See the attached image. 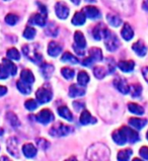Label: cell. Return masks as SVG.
Here are the masks:
<instances>
[{
    "instance_id": "obj_13",
    "label": "cell",
    "mask_w": 148,
    "mask_h": 161,
    "mask_svg": "<svg viewBox=\"0 0 148 161\" xmlns=\"http://www.w3.org/2000/svg\"><path fill=\"white\" fill-rule=\"evenodd\" d=\"M47 22V15L43 14V13H36L30 18V24H34L39 26H44Z\"/></svg>"
},
{
    "instance_id": "obj_35",
    "label": "cell",
    "mask_w": 148,
    "mask_h": 161,
    "mask_svg": "<svg viewBox=\"0 0 148 161\" xmlns=\"http://www.w3.org/2000/svg\"><path fill=\"white\" fill-rule=\"evenodd\" d=\"M132 155L131 149H124L118 153V161H129L130 156Z\"/></svg>"
},
{
    "instance_id": "obj_37",
    "label": "cell",
    "mask_w": 148,
    "mask_h": 161,
    "mask_svg": "<svg viewBox=\"0 0 148 161\" xmlns=\"http://www.w3.org/2000/svg\"><path fill=\"white\" fill-rule=\"evenodd\" d=\"M61 61L62 62H68V63H71V64H77L78 62V59L76 57H74L72 54H70L69 52H66L63 54V56L61 58Z\"/></svg>"
},
{
    "instance_id": "obj_59",
    "label": "cell",
    "mask_w": 148,
    "mask_h": 161,
    "mask_svg": "<svg viewBox=\"0 0 148 161\" xmlns=\"http://www.w3.org/2000/svg\"><path fill=\"white\" fill-rule=\"evenodd\" d=\"M65 161H78L75 157H73V156H72V157H70V158H68V159H66Z\"/></svg>"
},
{
    "instance_id": "obj_5",
    "label": "cell",
    "mask_w": 148,
    "mask_h": 161,
    "mask_svg": "<svg viewBox=\"0 0 148 161\" xmlns=\"http://www.w3.org/2000/svg\"><path fill=\"white\" fill-rule=\"evenodd\" d=\"M36 97H37V100H38L40 103H47L53 97L52 90H51L49 87H46V86L41 87V88H39L38 90H37Z\"/></svg>"
},
{
    "instance_id": "obj_10",
    "label": "cell",
    "mask_w": 148,
    "mask_h": 161,
    "mask_svg": "<svg viewBox=\"0 0 148 161\" xmlns=\"http://www.w3.org/2000/svg\"><path fill=\"white\" fill-rule=\"evenodd\" d=\"M55 10H56V15L60 19H65L69 15V7L67 6L66 3L60 1L55 6Z\"/></svg>"
},
{
    "instance_id": "obj_30",
    "label": "cell",
    "mask_w": 148,
    "mask_h": 161,
    "mask_svg": "<svg viewBox=\"0 0 148 161\" xmlns=\"http://www.w3.org/2000/svg\"><path fill=\"white\" fill-rule=\"evenodd\" d=\"M113 140L115 141V143H117L118 145H125L127 143L126 138L124 137L123 133L120 131V129L113 133Z\"/></svg>"
},
{
    "instance_id": "obj_21",
    "label": "cell",
    "mask_w": 148,
    "mask_h": 161,
    "mask_svg": "<svg viewBox=\"0 0 148 161\" xmlns=\"http://www.w3.org/2000/svg\"><path fill=\"white\" fill-rule=\"evenodd\" d=\"M22 152L27 158H33L37 155V148L33 144H25L22 146Z\"/></svg>"
},
{
    "instance_id": "obj_46",
    "label": "cell",
    "mask_w": 148,
    "mask_h": 161,
    "mask_svg": "<svg viewBox=\"0 0 148 161\" xmlns=\"http://www.w3.org/2000/svg\"><path fill=\"white\" fill-rule=\"evenodd\" d=\"M25 107L29 110H35L37 108H38V103H37V102L34 99H27L25 103Z\"/></svg>"
},
{
    "instance_id": "obj_64",
    "label": "cell",
    "mask_w": 148,
    "mask_h": 161,
    "mask_svg": "<svg viewBox=\"0 0 148 161\" xmlns=\"http://www.w3.org/2000/svg\"><path fill=\"white\" fill-rule=\"evenodd\" d=\"M5 1H7V0H5Z\"/></svg>"
},
{
    "instance_id": "obj_4",
    "label": "cell",
    "mask_w": 148,
    "mask_h": 161,
    "mask_svg": "<svg viewBox=\"0 0 148 161\" xmlns=\"http://www.w3.org/2000/svg\"><path fill=\"white\" fill-rule=\"evenodd\" d=\"M71 132V128L69 126L64 125L62 123H58L54 125L50 130V135L53 137H64Z\"/></svg>"
},
{
    "instance_id": "obj_27",
    "label": "cell",
    "mask_w": 148,
    "mask_h": 161,
    "mask_svg": "<svg viewBox=\"0 0 148 161\" xmlns=\"http://www.w3.org/2000/svg\"><path fill=\"white\" fill-rule=\"evenodd\" d=\"M58 114H59V116L62 117L63 119H67V121H69V122H72L73 116H72L70 110H69V108L67 107H65V105L58 108Z\"/></svg>"
},
{
    "instance_id": "obj_47",
    "label": "cell",
    "mask_w": 148,
    "mask_h": 161,
    "mask_svg": "<svg viewBox=\"0 0 148 161\" xmlns=\"http://www.w3.org/2000/svg\"><path fill=\"white\" fill-rule=\"evenodd\" d=\"M8 75H9V73L6 70V68L3 66V64L0 65V79H6Z\"/></svg>"
},
{
    "instance_id": "obj_18",
    "label": "cell",
    "mask_w": 148,
    "mask_h": 161,
    "mask_svg": "<svg viewBox=\"0 0 148 161\" xmlns=\"http://www.w3.org/2000/svg\"><path fill=\"white\" fill-rule=\"evenodd\" d=\"M74 42H75V46L79 49H84L86 47V41L83 34L81 31H76L74 34Z\"/></svg>"
},
{
    "instance_id": "obj_25",
    "label": "cell",
    "mask_w": 148,
    "mask_h": 161,
    "mask_svg": "<svg viewBox=\"0 0 148 161\" xmlns=\"http://www.w3.org/2000/svg\"><path fill=\"white\" fill-rule=\"evenodd\" d=\"M85 19H86V15L84 14V12L78 11L74 14L72 18V24L74 25H84Z\"/></svg>"
},
{
    "instance_id": "obj_39",
    "label": "cell",
    "mask_w": 148,
    "mask_h": 161,
    "mask_svg": "<svg viewBox=\"0 0 148 161\" xmlns=\"http://www.w3.org/2000/svg\"><path fill=\"white\" fill-rule=\"evenodd\" d=\"M107 70L101 67V66H96L94 68V74L96 78H99V79H103V78L107 75Z\"/></svg>"
},
{
    "instance_id": "obj_3",
    "label": "cell",
    "mask_w": 148,
    "mask_h": 161,
    "mask_svg": "<svg viewBox=\"0 0 148 161\" xmlns=\"http://www.w3.org/2000/svg\"><path fill=\"white\" fill-rule=\"evenodd\" d=\"M22 52L25 56L36 64H40L43 60V56L40 52L39 45H25L22 47Z\"/></svg>"
},
{
    "instance_id": "obj_31",
    "label": "cell",
    "mask_w": 148,
    "mask_h": 161,
    "mask_svg": "<svg viewBox=\"0 0 148 161\" xmlns=\"http://www.w3.org/2000/svg\"><path fill=\"white\" fill-rule=\"evenodd\" d=\"M89 57L92 59V61H101L103 60L101 50L99 48H91L89 50Z\"/></svg>"
},
{
    "instance_id": "obj_19",
    "label": "cell",
    "mask_w": 148,
    "mask_h": 161,
    "mask_svg": "<svg viewBox=\"0 0 148 161\" xmlns=\"http://www.w3.org/2000/svg\"><path fill=\"white\" fill-rule=\"evenodd\" d=\"M20 79L22 81H25L26 83L31 85L35 82V76L31 70H29V69H25V70H22L20 73Z\"/></svg>"
},
{
    "instance_id": "obj_9",
    "label": "cell",
    "mask_w": 148,
    "mask_h": 161,
    "mask_svg": "<svg viewBox=\"0 0 148 161\" xmlns=\"http://www.w3.org/2000/svg\"><path fill=\"white\" fill-rule=\"evenodd\" d=\"M110 33L108 27L105 26L104 24H99L98 25L94 26V31H92V36L96 41H100L103 38H105Z\"/></svg>"
},
{
    "instance_id": "obj_41",
    "label": "cell",
    "mask_w": 148,
    "mask_h": 161,
    "mask_svg": "<svg viewBox=\"0 0 148 161\" xmlns=\"http://www.w3.org/2000/svg\"><path fill=\"white\" fill-rule=\"evenodd\" d=\"M61 73H62V75L66 78V79H72V78L74 77V75H75V71L73 70V69L71 68H62V70H61Z\"/></svg>"
},
{
    "instance_id": "obj_22",
    "label": "cell",
    "mask_w": 148,
    "mask_h": 161,
    "mask_svg": "<svg viewBox=\"0 0 148 161\" xmlns=\"http://www.w3.org/2000/svg\"><path fill=\"white\" fill-rule=\"evenodd\" d=\"M121 34H122V36H123L124 40L130 41V40L133 39V36H134V31H133V29L131 27L130 25L125 24L124 26H123V30L121 31Z\"/></svg>"
},
{
    "instance_id": "obj_49",
    "label": "cell",
    "mask_w": 148,
    "mask_h": 161,
    "mask_svg": "<svg viewBox=\"0 0 148 161\" xmlns=\"http://www.w3.org/2000/svg\"><path fill=\"white\" fill-rule=\"evenodd\" d=\"M139 153L141 155L142 158H144L145 160H148V147L147 146H143L140 148Z\"/></svg>"
},
{
    "instance_id": "obj_29",
    "label": "cell",
    "mask_w": 148,
    "mask_h": 161,
    "mask_svg": "<svg viewBox=\"0 0 148 161\" xmlns=\"http://www.w3.org/2000/svg\"><path fill=\"white\" fill-rule=\"evenodd\" d=\"M2 64H3V66L6 68V70L8 71V73H9L10 75H15V74H16L17 68H16V66L14 65V63L11 62L10 60H8V59H3V60H2Z\"/></svg>"
},
{
    "instance_id": "obj_20",
    "label": "cell",
    "mask_w": 148,
    "mask_h": 161,
    "mask_svg": "<svg viewBox=\"0 0 148 161\" xmlns=\"http://www.w3.org/2000/svg\"><path fill=\"white\" fill-rule=\"evenodd\" d=\"M107 20L109 24L114 26V27H118L122 25V19L121 17H120L118 14H116V13H108L107 14Z\"/></svg>"
},
{
    "instance_id": "obj_8",
    "label": "cell",
    "mask_w": 148,
    "mask_h": 161,
    "mask_svg": "<svg viewBox=\"0 0 148 161\" xmlns=\"http://www.w3.org/2000/svg\"><path fill=\"white\" fill-rule=\"evenodd\" d=\"M36 119L39 123L44 124V125H47V124L54 121V114L50 109L44 108V109H42L41 112L36 116Z\"/></svg>"
},
{
    "instance_id": "obj_38",
    "label": "cell",
    "mask_w": 148,
    "mask_h": 161,
    "mask_svg": "<svg viewBox=\"0 0 148 161\" xmlns=\"http://www.w3.org/2000/svg\"><path fill=\"white\" fill-rule=\"evenodd\" d=\"M129 92H131V95L133 97H139L142 92V87L140 84H132Z\"/></svg>"
},
{
    "instance_id": "obj_56",
    "label": "cell",
    "mask_w": 148,
    "mask_h": 161,
    "mask_svg": "<svg viewBox=\"0 0 148 161\" xmlns=\"http://www.w3.org/2000/svg\"><path fill=\"white\" fill-rule=\"evenodd\" d=\"M0 47H2V31H1V27H0Z\"/></svg>"
},
{
    "instance_id": "obj_17",
    "label": "cell",
    "mask_w": 148,
    "mask_h": 161,
    "mask_svg": "<svg viewBox=\"0 0 148 161\" xmlns=\"http://www.w3.org/2000/svg\"><path fill=\"white\" fill-rule=\"evenodd\" d=\"M62 51V46L56 43V42H51L49 44V47H48V53L50 56H52V57H57L58 55L61 53Z\"/></svg>"
},
{
    "instance_id": "obj_48",
    "label": "cell",
    "mask_w": 148,
    "mask_h": 161,
    "mask_svg": "<svg viewBox=\"0 0 148 161\" xmlns=\"http://www.w3.org/2000/svg\"><path fill=\"white\" fill-rule=\"evenodd\" d=\"M107 61H108V66H109V72L108 73H110V74H111V73H113L115 71V69H116L115 61H114L113 58H108Z\"/></svg>"
},
{
    "instance_id": "obj_60",
    "label": "cell",
    "mask_w": 148,
    "mask_h": 161,
    "mask_svg": "<svg viewBox=\"0 0 148 161\" xmlns=\"http://www.w3.org/2000/svg\"><path fill=\"white\" fill-rule=\"evenodd\" d=\"M86 2H89V3H94V2H95L96 0H85Z\"/></svg>"
},
{
    "instance_id": "obj_16",
    "label": "cell",
    "mask_w": 148,
    "mask_h": 161,
    "mask_svg": "<svg viewBox=\"0 0 148 161\" xmlns=\"http://www.w3.org/2000/svg\"><path fill=\"white\" fill-rule=\"evenodd\" d=\"M132 49H133V51L140 57H144L147 54V48L142 41H138L135 44H133Z\"/></svg>"
},
{
    "instance_id": "obj_53",
    "label": "cell",
    "mask_w": 148,
    "mask_h": 161,
    "mask_svg": "<svg viewBox=\"0 0 148 161\" xmlns=\"http://www.w3.org/2000/svg\"><path fill=\"white\" fill-rule=\"evenodd\" d=\"M142 74H143V76H144L145 80L147 81V83H148V67H144L142 69Z\"/></svg>"
},
{
    "instance_id": "obj_23",
    "label": "cell",
    "mask_w": 148,
    "mask_h": 161,
    "mask_svg": "<svg viewBox=\"0 0 148 161\" xmlns=\"http://www.w3.org/2000/svg\"><path fill=\"white\" fill-rule=\"evenodd\" d=\"M129 124L137 130H141L143 127H145L147 124V119H138V118H131L129 119Z\"/></svg>"
},
{
    "instance_id": "obj_52",
    "label": "cell",
    "mask_w": 148,
    "mask_h": 161,
    "mask_svg": "<svg viewBox=\"0 0 148 161\" xmlns=\"http://www.w3.org/2000/svg\"><path fill=\"white\" fill-rule=\"evenodd\" d=\"M92 63H94V61H92V59H91L90 57L84 59V60H83V61L81 62L82 65H84V66H91V65H92Z\"/></svg>"
},
{
    "instance_id": "obj_34",
    "label": "cell",
    "mask_w": 148,
    "mask_h": 161,
    "mask_svg": "<svg viewBox=\"0 0 148 161\" xmlns=\"http://www.w3.org/2000/svg\"><path fill=\"white\" fill-rule=\"evenodd\" d=\"M77 81L81 86H85L87 83L89 82V76L85 71H80L78 73V77H77Z\"/></svg>"
},
{
    "instance_id": "obj_36",
    "label": "cell",
    "mask_w": 148,
    "mask_h": 161,
    "mask_svg": "<svg viewBox=\"0 0 148 161\" xmlns=\"http://www.w3.org/2000/svg\"><path fill=\"white\" fill-rule=\"evenodd\" d=\"M6 118H7V119L9 121V123H10V125H11L12 127L16 128V127H18V126L20 125V119H18L17 116H16L15 114H13L12 112L7 113V114H6Z\"/></svg>"
},
{
    "instance_id": "obj_63",
    "label": "cell",
    "mask_w": 148,
    "mask_h": 161,
    "mask_svg": "<svg viewBox=\"0 0 148 161\" xmlns=\"http://www.w3.org/2000/svg\"><path fill=\"white\" fill-rule=\"evenodd\" d=\"M146 137H147V140H148V132H147V134H146Z\"/></svg>"
},
{
    "instance_id": "obj_61",
    "label": "cell",
    "mask_w": 148,
    "mask_h": 161,
    "mask_svg": "<svg viewBox=\"0 0 148 161\" xmlns=\"http://www.w3.org/2000/svg\"><path fill=\"white\" fill-rule=\"evenodd\" d=\"M132 161H143V160H141V159H139V158H134Z\"/></svg>"
},
{
    "instance_id": "obj_57",
    "label": "cell",
    "mask_w": 148,
    "mask_h": 161,
    "mask_svg": "<svg viewBox=\"0 0 148 161\" xmlns=\"http://www.w3.org/2000/svg\"><path fill=\"white\" fill-rule=\"evenodd\" d=\"M0 161H11V160H9V158H7L6 156H2V157L0 158Z\"/></svg>"
},
{
    "instance_id": "obj_28",
    "label": "cell",
    "mask_w": 148,
    "mask_h": 161,
    "mask_svg": "<svg viewBox=\"0 0 148 161\" xmlns=\"http://www.w3.org/2000/svg\"><path fill=\"white\" fill-rule=\"evenodd\" d=\"M118 67L123 72H132L134 70V67H135V63L133 61H121L119 62Z\"/></svg>"
},
{
    "instance_id": "obj_50",
    "label": "cell",
    "mask_w": 148,
    "mask_h": 161,
    "mask_svg": "<svg viewBox=\"0 0 148 161\" xmlns=\"http://www.w3.org/2000/svg\"><path fill=\"white\" fill-rule=\"evenodd\" d=\"M73 107H74V108H75V110L79 112L81 108H84V103H82L81 102H74L73 103Z\"/></svg>"
},
{
    "instance_id": "obj_42",
    "label": "cell",
    "mask_w": 148,
    "mask_h": 161,
    "mask_svg": "<svg viewBox=\"0 0 148 161\" xmlns=\"http://www.w3.org/2000/svg\"><path fill=\"white\" fill-rule=\"evenodd\" d=\"M46 34L51 36H56L58 34V27L55 24H50L48 27L46 29Z\"/></svg>"
},
{
    "instance_id": "obj_40",
    "label": "cell",
    "mask_w": 148,
    "mask_h": 161,
    "mask_svg": "<svg viewBox=\"0 0 148 161\" xmlns=\"http://www.w3.org/2000/svg\"><path fill=\"white\" fill-rule=\"evenodd\" d=\"M18 19H20V17H18L16 14H14V13H8V14L5 16V22L9 25H16Z\"/></svg>"
},
{
    "instance_id": "obj_58",
    "label": "cell",
    "mask_w": 148,
    "mask_h": 161,
    "mask_svg": "<svg viewBox=\"0 0 148 161\" xmlns=\"http://www.w3.org/2000/svg\"><path fill=\"white\" fill-rule=\"evenodd\" d=\"M71 1L75 4V5H79V3H80V1L81 0H71Z\"/></svg>"
},
{
    "instance_id": "obj_11",
    "label": "cell",
    "mask_w": 148,
    "mask_h": 161,
    "mask_svg": "<svg viewBox=\"0 0 148 161\" xmlns=\"http://www.w3.org/2000/svg\"><path fill=\"white\" fill-rule=\"evenodd\" d=\"M114 85H115L116 88H117L120 92L123 93V94H127V93H129V91H130V86L128 85L127 81L121 77L116 78V79L114 80Z\"/></svg>"
},
{
    "instance_id": "obj_14",
    "label": "cell",
    "mask_w": 148,
    "mask_h": 161,
    "mask_svg": "<svg viewBox=\"0 0 148 161\" xmlns=\"http://www.w3.org/2000/svg\"><path fill=\"white\" fill-rule=\"evenodd\" d=\"M83 12H84V14L90 18V19H98V18L100 17V10L96 7L94 6H86L83 9Z\"/></svg>"
},
{
    "instance_id": "obj_55",
    "label": "cell",
    "mask_w": 148,
    "mask_h": 161,
    "mask_svg": "<svg viewBox=\"0 0 148 161\" xmlns=\"http://www.w3.org/2000/svg\"><path fill=\"white\" fill-rule=\"evenodd\" d=\"M143 9H144L145 11H148V0H143Z\"/></svg>"
},
{
    "instance_id": "obj_44",
    "label": "cell",
    "mask_w": 148,
    "mask_h": 161,
    "mask_svg": "<svg viewBox=\"0 0 148 161\" xmlns=\"http://www.w3.org/2000/svg\"><path fill=\"white\" fill-rule=\"evenodd\" d=\"M36 36V30L34 27H31V26H27L25 29L24 31V36L27 40H31L34 39V36Z\"/></svg>"
},
{
    "instance_id": "obj_15",
    "label": "cell",
    "mask_w": 148,
    "mask_h": 161,
    "mask_svg": "<svg viewBox=\"0 0 148 161\" xmlns=\"http://www.w3.org/2000/svg\"><path fill=\"white\" fill-rule=\"evenodd\" d=\"M85 94V89L79 84H72L69 88V96L70 97H78Z\"/></svg>"
},
{
    "instance_id": "obj_32",
    "label": "cell",
    "mask_w": 148,
    "mask_h": 161,
    "mask_svg": "<svg viewBox=\"0 0 148 161\" xmlns=\"http://www.w3.org/2000/svg\"><path fill=\"white\" fill-rule=\"evenodd\" d=\"M16 86H17V89L20 91L21 93L24 94H30L31 91V85L26 83L25 81H22L21 79L17 81L16 83Z\"/></svg>"
},
{
    "instance_id": "obj_51",
    "label": "cell",
    "mask_w": 148,
    "mask_h": 161,
    "mask_svg": "<svg viewBox=\"0 0 148 161\" xmlns=\"http://www.w3.org/2000/svg\"><path fill=\"white\" fill-rule=\"evenodd\" d=\"M37 4H38V6H39V8H40V11H41V13H43V14H45V15H47V8H46V6L44 5V4H42L41 2H37Z\"/></svg>"
},
{
    "instance_id": "obj_33",
    "label": "cell",
    "mask_w": 148,
    "mask_h": 161,
    "mask_svg": "<svg viewBox=\"0 0 148 161\" xmlns=\"http://www.w3.org/2000/svg\"><path fill=\"white\" fill-rule=\"evenodd\" d=\"M128 108L132 114H138V116H141V114H144V108H143L141 105L137 104V103H129L128 104Z\"/></svg>"
},
{
    "instance_id": "obj_1",
    "label": "cell",
    "mask_w": 148,
    "mask_h": 161,
    "mask_svg": "<svg viewBox=\"0 0 148 161\" xmlns=\"http://www.w3.org/2000/svg\"><path fill=\"white\" fill-rule=\"evenodd\" d=\"M86 158L88 161H108L110 158V149L101 143H95L87 150Z\"/></svg>"
},
{
    "instance_id": "obj_62",
    "label": "cell",
    "mask_w": 148,
    "mask_h": 161,
    "mask_svg": "<svg viewBox=\"0 0 148 161\" xmlns=\"http://www.w3.org/2000/svg\"><path fill=\"white\" fill-rule=\"evenodd\" d=\"M3 134V130H2V129H0V136H1Z\"/></svg>"
},
{
    "instance_id": "obj_45",
    "label": "cell",
    "mask_w": 148,
    "mask_h": 161,
    "mask_svg": "<svg viewBox=\"0 0 148 161\" xmlns=\"http://www.w3.org/2000/svg\"><path fill=\"white\" fill-rule=\"evenodd\" d=\"M37 144L42 150H47L50 147V142L44 139V138H40V139L37 140Z\"/></svg>"
},
{
    "instance_id": "obj_12",
    "label": "cell",
    "mask_w": 148,
    "mask_h": 161,
    "mask_svg": "<svg viewBox=\"0 0 148 161\" xmlns=\"http://www.w3.org/2000/svg\"><path fill=\"white\" fill-rule=\"evenodd\" d=\"M7 150L14 157H18L20 155V151H18V140L14 137L9 138L7 141Z\"/></svg>"
},
{
    "instance_id": "obj_24",
    "label": "cell",
    "mask_w": 148,
    "mask_h": 161,
    "mask_svg": "<svg viewBox=\"0 0 148 161\" xmlns=\"http://www.w3.org/2000/svg\"><path fill=\"white\" fill-rule=\"evenodd\" d=\"M96 122V119L94 118L91 117V114H89L88 110H83L80 114V123L82 125H88V124L92 123L94 124Z\"/></svg>"
},
{
    "instance_id": "obj_2",
    "label": "cell",
    "mask_w": 148,
    "mask_h": 161,
    "mask_svg": "<svg viewBox=\"0 0 148 161\" xmlns=\"http://www.w3.org/2000/svg\"><path fill=\"white\" fill-rule=\"evenodd\" d=\"M103 1L118 12H123L125 14H130L133 12V0H103Z\"/></svg>"
},
{
    "instance_id": "obj_6",
    "label": "cell",
    "mask_w": 148,
    "mask_h": 161,
    "mask_svg": "<svg viewBox=\"0 0 148 161\" xmlns=\"http://www.w3.org/2000/svg\"><path fill=\"white\" fill-rule=\"evenodd\" d=\"M105 48H107L110 52H115L117 51L118 48L120 47V41L117 38V36L112 34L110 31L109 35L105 38Z\"/></svg>"
},
{
    "instance_id": "obj_43",
    "label": "cell",
    "mask_w": 148,
    "mask_h": 161,
    "mask_svg": "<svg viewBox=\"0 0 148 161\" xmlns=\"http://www.w3.org/2000/svg\"><path fill=\"white\" fill-rule=\"evenodd\" d=\"M7 57L9 59H12V60H20V53H18V51L15 49V48H11V49H9L8 51H7Z\"/></svg>"
},
{
    "instance_id": "obj_54",
    "label": "cell",
    "mask_w": 148,
    "mask_h": 161,
    "mask_svg": "<svg viewBox=\"0 0 148 161\" xmlns=\"http://www.w3.org/2000/svg\"><path fill=\"white\" fill-rule=\"evenodd\" d=\"M7 92V88L5 86H3V85H0V96H3V95H5Z\"/></svg>"
},
{
    "instance_id": "obj_7",
    "label": "cell",
    "mask_w": 148,
    "mask_h": 161,
    "mask_svg": "<svg viewBox=\"0 0 148 161\" xmlns=\"http://www.w3.org/2000/svg\"><path fill=\"white\" fill-rule=\"evenodd\" d=\"M120 131L123 133L124 137L126 138L127 142H131V143H135V142L139 141V134L135 131V130H132L131 128L124 126L122 128H120Z\"/></svg>"
},
{
    "instance_id": "obj_26",
    "label": "cell",
    "mask_w": 148,
    "mask_h": 161,
    "mask_svg": "<svg viewBox=\"0 0 148 161\" xmlns=\"http://www.w3.org/2000/svg\"><path fill=\"white\" fill-rule=\"evenodd\" d=\"M41 72H42V75L44 76V78H46V79H49V78L52 76L53 72H54V67H53V65H51V64L44 63L43 65H42Z\"/></svg>"
}]
</instances>
